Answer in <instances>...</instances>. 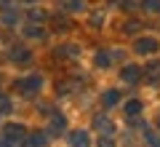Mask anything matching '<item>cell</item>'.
I'll list each match as a JSON object with an SVG mask.
<instances>
[{
    "label": "cell",
    "mask_w": 160,
    "mask_h": 147,
    "mask_svg": "<svg viewBox=\"0 0 160 147\" xmlns=\"http://www.w3.org/2000/svg\"><path fill=\"white\" fill-rule=\"evenodd\" d=\"M22 136H24V129H22V126H8V129H6V139L11 142V144H16Z\"/></svg>",
    "instance_id": "6da1fadb"
},
{
    "label": "cell",
    "mask_w": 160,
    "mask_h": 147,
    "mask_svg": "<svg viewBox=\"0 0 160 147\" xmlns=\"http://www.w3.org/2000/svg\"><path fill=\"white\" fill-rule=\"evenodd\" d=\"M155 48H158V43H155V40H139L136 43V51H142V54H149V51H155Z\"/></svg>",
    "instance_id": "7a4b0ae2"
},
{
    "label": "cell",
    "mask_w": 160,
    "mask_h": 147,
    "mask_svg": "<svg viewBox=\"0 0 160 147\" xmlns=\"http://www.w3.org/2000/svg\"><path fill=\"white\" fill-rule=\"evenodd\" d=\"M72 144L75 147H86L88 144V134H86V131H75V134H72Z\"/></svg>",
    "instance_id": "3957f363"
},
{
    "label": "cell",
    "mask_w": 160,
    "mask_h": 147,
    "mask_svg": "<svg viewBox=\"0 0 160 147\" xmlns=\"http://www.w3.org/2000/svg\"><path fill=\"white\" fill-rule=\"evenodd\" d=\"M123 78H126V80H131V83H133V80L139 78V70H136V67H126V70H123Z\"/></svg>",
    "instance_id": "277c9868"
},
{
    "label": "cell",
    "mask_w": 160,
    "mask_h": 147,
    "mask_svg": "<svg viewBox=\"0 0 160 147\" xmlns=\"http://www.w3.org/2000/svg\"><path fill=\"white\" fill-rule=\"evenodd\" d=\"M19 88H24V91H38V88H40V80H38V78H35V80H27V83H22Z\"/></svg>",
    "instance_id": "5b68a950"
},
{
    "label": "cell",
    "mask_w": 160,
    "mask_h": 147,
    "mask_svg": "<svg viewBox=\"0 0 160 147\" xmlns=\"http://www.w3.org/2000/svg\"><path fill=\"white\" fill-rule=\"evenodd\" d=\"M118 99H120V94H118V91H109V94L104 96V102H107V104H115Z\"/></svg>",
    "instance_id": "8992f818"
},
{
    "label": "cell",
    "mask_w": 160,
    "mask_h": 147,
    "mask_svg": "<svg viewBox=\"0 0 160 147\" xmlns=\"http://www.w3.org/2000/svg\"><path fill=\"white\" fill-rule=\"evenodd\" d=\"M126 110H128V115H136L139 110H142V104H139V102H131V104H128Z\"/></svg>",
    "instance_id": "52a82bcc"
},
{
    "label": "cell",
    "mask_w": 160,
    "mask_h": 147,
    "mask_svg": "<svg viewBox=\"0 0 160 147\" xmlns=\"http://www.w3.org/2000/svg\"><path fill=\"white\" fill-rule=\"evenodd\" d=\"M144 6H147V8H152V11H160V0H147Z\"/></svg>",
    "instance_id": "ba28073f"
}]
</instances>
